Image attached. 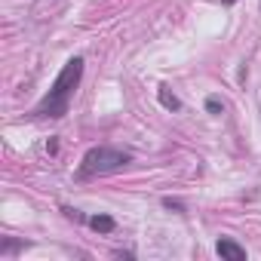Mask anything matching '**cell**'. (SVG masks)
Returning <instances> with one entry per match:
<instances>
[{"label":"cell","instance_id":"obj_1","mask_svg":"<svg viewBox=\"0 0 261 261\" xmlns=\"http://www.w3.org/2000/svg\"><path fill=\"white\" fill-rule=\"evenodd\" d=\"M83 65H86L83 56H74V59H68V62L62 65V71L56 74L49 92L34 105L31 120H59V117L68 114L71 98H74V92H77V86H80V80H83Z\"/></svg>","mask_w":261,"mask_h":261},{"label":"cell","instance_id":"obj_2","mask_svg":"<svg viewBox=\"0 0 261 261\" xmlns=\"http://www.w3.org/2000/svg\"><path fill=\"white\" fill-rule=\"evenodd\" d=\"M133 163V154H126L120 148H89L77 166V181H86V178H95V175H108V172H117L123 166Z\"/></svg>","mask_w":261,"mask_h":261},{"label":"cell","instance_id":"obj_3","mask_svg":"<svg viewBox=\"0 0 261 261\" xmlns=\"http://www.w3.org/2000/svg\"><path fill=\"white\" fill-rule=\"evenodd\" d=\"M215 252H218V255H221L224 261H246V249H243L240 243H233V240H227V237L215 243Z\"/></svg>","mask_w":261,"mask_h":261},{"label":"cell","instance_id":"obj_4","mask_svg":"<svg viewBox=\"0 0 261 261\" xmlns=\"http://www.w3.org/2000/svg\"><path fill=\"white\" fill-rule=\"evenodd\" d=\"M86 224H89L95 233H114V230H117V221H114L111 215H105V212H98V215H86Z\"/></svg>","mask_w":261,"mask_h":261},{"label":"cell","instance_id":"obj_5","mask_svg":"<svg viewBox=\"0 0 261 261\" xmlns=\"http://www.w3.org/2000/svg\"><path fill=\"white\" fill-rule=\"evenodd\" d=\"M157 98H160V105H163L166 111H181L178 95H175V92H169V86H166V83H160V86H157Z\"/></svg>","mask_w":261,"mask_h":261},{"label":"cell","instance_id":"obj_6","mask_svg":"<svg viewBox=\"0 0 261 261\" xmlns=\"http://www.w3.org/2000/svg\"><path fill=\"white\" fill-rule=\"evenodd\" d=\"M28 243H19V240H4V246H0V255H13V252H19V249H25Z\"/></svg>","mask_w":261,"mask_h":261},{"label":"cell","instance_id":"obj_7","mask_svg":"<svg viewBox=\"0 0 261 261\" xmlns=\"http://www.w3.org/2000/svg\"><path fill=\"white\" fill-rule=\"evenodd\" d=\"M221 108H224V105H221L218 95H209V98H206V111H209V114H221Z\"/></svg>","mask_w":261,"mask_h":261},{"label":"cell","instance_id":"obj_8","mask_svg":"<svg viewBox=\"0 0 261 261\" xmlns=\"http://www.w3.org/2000/svg\"><path fill=\"white\" fill-rule=\"evenodd\" d=\"M163 206H166V209H172V212H178V215L185 212V206H181L178 200H172V197H163Z\"/></svg>","mask_w":261,"mask_h":261},{"label":"cell","instance_id":"obj_9","mask_svg":"<svg viewBox=\"0 0 261 261\" xmlns=\"http://www.w3.org/2000/svg\"><path fill=\"white\" fill-rule=\"evenodd\" d=\"M221 4H227V7H230V4H237V0H221Z\"/></svg>","mask_w":261,"mask_h":261}]
</instances>
